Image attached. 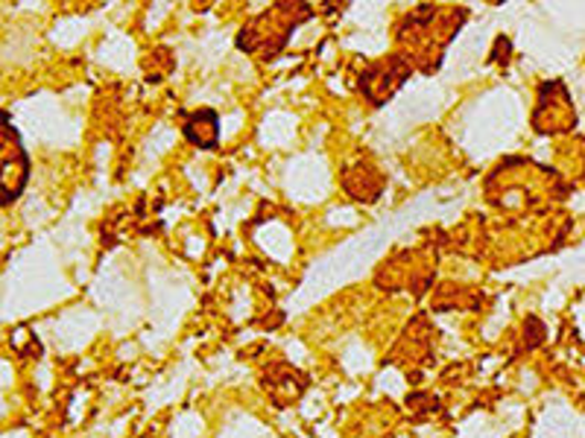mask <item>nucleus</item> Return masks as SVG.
I'll use <instances>...</instances> for the list:
<instances>
[{"label":"nucleus","instance_id":"f257e3e1","mask_svg":"<svg viewBox=\"0 0 585 438\" xmlns=\"http://www.w3.org/2000/svg\"><path fill=\"white\" fill-rule=\"evenodd\" d=\"M3 129H7V147H3V191H7V196H3V202L12 205L15 196L24 193V184L30 179V161H26L24 149L18 147V132L9 124V117Z\"/></svg>","mask_w":585,"mask_h":438},{"label":"nucleus","instance_id":"f03ea898","mask_svg":"<svg viewBox=\"0 0 585 438\" xmlns=\"http://www.w3.org/2000/svg\"><path fill=\"white\" fill-rule=\"evenodd\" d=\"M184 135H188V141L196 143L200 149L217 147V141H220L217 111L202 108V111H196V115L188 117V124H184Z\"/></svg>","mask_w":585,"mask_h":438}]
</instances>
